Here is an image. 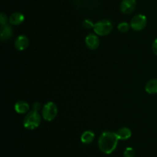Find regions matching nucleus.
I'll use <instances>...</instances> for the list:
<instances>
[{
  "instance_id": "1",
  "label": "nucleus",
  "mask_w": 157,
  "mask_h": 157,
  "mask_svg": "<svg viewBox=\"0 0 157 157\" xmlns=\"http://www.w3.org/2000/svg\"><path fill=\"white\" fill-rule=\"evenodd\" d=\"M118 141L119 139L117 138L116 132L112 131H104L99 137L98 147L104 153L110 154L117 146Z\"/></svg>"
},
{
  "instance_id": "2",
  "label": "nucleus",
  "mask_w": 157,
  "mask_h": 157,
  "mask_svg": "<svg viewBox=\"0 0 157 157\" xmlns=\"http://www.w3.org/2000/svg\"><path fill=\"white\" fill-rule=\"evenodd\" d=\"M41 117L42 116L37 111H30L25 116L23 120V126L29 130L37 129L41 123Z\"/></svg>"
},
{
  "instance_id": "3",
  "label": "nucleus",
  "mask_w": 157,
  "mask_h": 157,
  "mask_svg": "<svg viewBox=\"0 0 157 157\" xmlns=\"http://www.w3.org/2000/svg\"><path fill=\"white\" fill-rule=\"evenodd\" d=\"M113 29V24L108 19H101L96 22L94 26L95 34L101 36H105L110 34Z\"/></svg>"
},
{
  "instance_id": "4",
  "label": "nucleus",
  "mask_w": 157,
  "mask_h": 157,
  "mask_svg": "<svg viewBox=\"0 0 157 157\" xmlns=\"http://www.w3.org/2000/svg\"><path fill=\"white\" fill-rule=\"evenodd\" d=\"M58 115V107L53 102H48L41 109V116L44 120L51 122L55 119Z\"/></svg>"
},
{
  "instance_id": "5",
  "label": "nucleus",
  "mask_w": 157,
  "mask_h": 157,
  "mask_svg": "<svg viewBox=\"0 0 157 157\" xmlns=\"http://www.w3.org/2000/svg\"><path fill=\"white\" fill-rule=\"evenodd\" d=\"M130 27L134 31H142L147 25V18L143 14H137L134 15L130 20Z\"/></svg>"
},
{
  "instance_id": "6",
  "label": "nucleus",
  "mask_w": 157,
  "mask_h": 157,
  "mask_svg": "<svg viewBox=\"0 0 157 157\" xmlns=\"http://www.w3.org/2000/svg\"><path fill=\"white\" fill-rule=\"evenodd\" d=\"M136 0H122L121 2V11L124 14H131L136 9Z\"/></svg>"
},
{
  "instance_id": "7",
  "label": "nucleus",
  "mask_w": 157,
  "mask_h": 157,
  "mask_svg": "<svg viewBox=\"0 0 157 157\" xmlns=\"http://www.w3.org/2000/svg\"><path fill=\"white\" fill-rule=\"evenodd\" d=\"M85 44L89 49L94 50L98 48L100 45V40L97 34L90 33L86 36Z\"/></svg>"
},
{
  "instance_id": "8",
  "label": "nucleus",
  "mask_w": 157,
  "mask_h": 157,
  "mask_svg": "<svg viewBox=\"0 0 157 157\" xmlns=\"http://www.w3.org/2000/svg\"><path fill=\"white\" fill-rule=\"evenodd\" d=\"M15 48L18 51H23L28 48L29 45V39L26 35H20L15 38Z\"/></svg>"
},
{
  "instance_id": "9",
  "label": "nucleus",
  "mask_w": 157,
  "mask_h": 157,
  "mask_svg": "<svg viewBox=\"0 0 157 157\" xmlns=\"http://www.w3.org/2000/svg\"><path fill=\"white\" fill-rule=\"evenodd\" d=\"M25 16L21 12H14L9 16V22L12 26H18L24 22Z\"/></svg>"
},
{
  "instance_id": "10",
  "label": "nucleus",
  "mask_w": 157,
  "mask_h": 157,
  "mask_svg": "<svg viewBox=\"0 0 157 157\" xmlns=\"http://www.w3.org/2000/svg\"><path fill=\"white\" fill-rule=\"evenodd\" d=\"M14 108H15V110L17 113L25 114L29 112V109H30V106H29L27 102L21 100V101H18L15 103Z\"/></svg>"
},
{
  "instance_id": "11",
  "label": "nucleus",
  "mask_w": 157,
  "mask_h": 157,
  "mask_svg": "<svg viewBox=\"0 0 157 157\" xmlns=\"http://www.w3.org/2000/svg\"><path fill=\"white\" fill-rule=\"evenodd\" d=\"M12 35H13V30H12L11 26L6 24L5 26H1L0 37H1L2 41H6V40L9 39Z\"/></svg>"
},
{
  "instance_id": "12",
  "label": "nucleus",
  "mask_w": 157,
  "mask_h": 157,
  "mask_svg": "<svg viewBox=\"0 0 157 157\" xmlns=\"http://www.w3.org/2000/svg\"><path fill=\"white\" fill-rule=\"evenodd\" d=\"M116 134L117 135V138L119 139V140H127L131 137L132 132L129 128L122 127L120 129H118Z\"/></svg>"
},
{
  "instance_id": "13",
  "label": "nucleus",
  "mask_w": 157,
  "mask_h": 157,
  "mask_svg": "<svg viewBox=\"0 0 157 157\" xmlns=\"http://www.w3.org/2000/svg\"><path fill=\"white\" fill-rule=\"evenodd\" d=\"M145 90L149 94L157 93V78H152L149 80L145 86Z\"/></svg>"
},
{
  "instance_id": "14",
  "label": "nucleus",
  "mask_w": 157,
  "mask_h": 157,
  "mask_svg": "<svg viewBox=\"0 0 157 157\" xmlns=\"http://www.w3.org/2000/svg\"><path fill=\"white\" fill-rule=\"evenodd\" d=\"M95 135L94 132L90 130L84 131L81 136V140L84 144L88 145L90 144L94 140Z\"/></svg>"
},
{
  "instance_id": "15",
  "label": "nucleus",
  "mask_w": 157,
  "mask_h": 157,
  "mask_svg": "<svg viewBox=\"0 0 157 157\" xmlns=\"http://www.w3.org/2000/svg\"><path fill=\"white\" fill-rule=\"evenodd\" d=\"M130 28V25L128 22H121L117 26L118 30L121 32H122V33H125V32H128Z\"/></svg>"
},
{
  "instance_id": "16",
  "label": "nucleus",
  "mask_w": 157,
  "mask_h": 157,
  "mask_svg": "<svg viewBox=\"0 0 157 157\" xmlns=\"http://www.w3.org/2000/svg\"><path fill=\"white\" fill-rule=\"evenodd\" d=\"M135 150L132 147L126 148L124 152V157H134Z\"/></svg>"
},
{
  "instance_id": "17",
  "label": "nucleus",
  "mask_w": 157,
  "mask_h": 157,
  "mask_svg": "<svg viewBox=\"0 0 157 157\" xmlns=\"http://www.w3.org/2000/svg\"><path fill=\"white\" fill-rule=\"evenodd\" d=\"M82 25L83 26H84V28H85V29H92V28L94 29V24L93 21L90 19H88V18L84 19V22H83Z\"/></svg>"
},
{
  "instance_id": "18",
  "label": "nucleus",
  "mask_w": 157,
  "mask_h": 157,
  "mask_svg": "<svg viewBox=\"0 0 157 157\" xmlns=\"http://www.w3.org/2000/svg\"><path fill=\"white\" fill-rule=\"evenodd\" d=\"M7 15H6L4 12H2L1 15H0V23H1V26H5V25L7 24Z\"/></svg>"
},
{
  "instance_id": "19",
  "label": "nucleus",
  "mask_w": 157,
  "mask_h": 157,
  "mask_svg": "<svg viewBox=\"0 0 157 157\" xmlns=\"http://www.w3.org/2000/svg\"><path fill=\"white\" fill-rule=\"evenodd\" d=\"M32 109H33V110L38 112L41 109V104L40 103H38V102L34 103L33 105H32Z\"/></svg>"
},
{
  "instance_id": "20",
  "label": "nucleus",
  "mask_w": 157,
  "mask_h": 157,
  "mask_svg": "<svg viewBox=\"0 0 157 157\" xmlns=\"http://www.w3.org/2000/svg\"><path fill=\"white\" fill-rule=\"evenodd\" d=\"M152 50H153V53L157 55V38L153 41V45H152Z\"/></svg>"
}]
</instances>
